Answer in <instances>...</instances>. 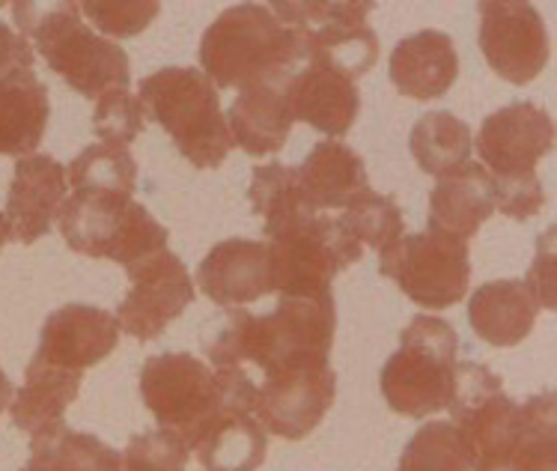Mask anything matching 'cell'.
<instances>
[{
	"instance_id": "obj_1",
	"label": "cell",
	"mask_w": 557,
	"mask_h": 471,
	"mask_svg": "<svg viewBox=\"0 0 557 471\" xmlns=\"http://www.w3.org/2000/svg\"><path fill=\"white\" fill-rule=\"evenodd\" d=\"M447 412L471 448V471H557L555 394L516 402L486 364L459 361Z\"/></svg>"
},
{
	"instance_id": "obj_2",
	"label": "cell",
	"mask_w": 557,
	"mask_h": 471,
	"mask_svg": "<svg viewBox=\"0 0 557 471\" xmlns=\"http://www.w3.org/2000/svg\"><path fill=\"white\" fill-rule=\"evenodd\" d=\"M337 329L331 293L281 296L272 313L233 311L206 337V356L218 368L257 364L265 376L298 368H325Z\"/></svg>"
},
{
	"instance_id": "obj_3",
	"label": "cell",
	"mask_w": 557,
	"mask_h": 471,
	"mask_svg": "<svg viewBox=\"0 0 557 471\" xmlns=\"http://www.w3.org/2000/svg\"><path fill=\"white\" fill-rule=\"evenodd\" d=\"M301 63H308L301 30L281 22L272 7L262 3L230 7L200 39V72L221 90L286 84Z\"/></svg>"
},
{
	"instance_id": "obj_4",
	"label": "cell",
	"mask_w": 557,
	"mask_h": 471,
	"mask_svg": "<svg viewBox=\"0 0 557 471\" xmlns=\"http://www.w3.org/2000/svg\"><path fill=\"white\" fill-rule=\"evenodd\" d=\"M140 397L161 430L191 445L221 409L253 412L257 382L242 368L209 370L191 352H161L144 361Z\"/></svg>"
},
{
	"instance_id": "obj_5",
	"label": "cell",
	"mask_w": 557,
	"mask_h": 471,
	"mask_svg": "<svg viewBox=\"0 0 557 471\" xmlns=\"http://www.w3.org/2000/svg\"><path fill=\"white\" fill-rule=\"evenodd\" d=\"M15 24L48 70L66 80L84 99H102L104 92L128 90L132 63L123 46L96 36L81 18V7L63 3H15Z\"/></svg>"
},
{
	"instance_id": "obj_6",
	"label": "cell",
	"mask_w": 557,
	"mask_h": 471,
	"mask_svg": "<svg viewBox=\"0 0 557 471\" xmlns=\"http://www.w3.org/2000/svg\"><path fill=\"white\" fill-rule=\"evenodd\" d=\"M137 99L149 120H156L176 150L200 171H215L236 147L218 90L194 66H164L140 80Z\"/></svg>"
},
{
	"instance_id": "obj_7",
	"label": "cell",
	"mask_w": 557,
	"mask_h": 471,
	"mask_svg": "<svg viewBox=\"0 0 557 471\" xmlns=\"http://www.w3.org/2000/svg\"><path fill=\"white\" fill-rule=\"evenodd\" d=\"M262 233L269 251V287L277 296L331 293V281L364 253L341 219L313 209L272 221Z\"/></svg>"
},
{
	"instance_id": "obj_8",
	"label": "cell",
	"mask_w": 557,
	"mask_h": 471,
	"mask_svg": "<svg viewBox=\"0 0 557 471\" xmlns=\"http://www.w3.org/2000/svg\"><path fill=\"white\" fill-rule=\"evenodd\" d=\"M58 224L72 251L92 260L108 257L125 272L168 251L171 241L168 227H161L147 207L108 191H72L60 207Z\"/></svg>"
},
{
	"instance_id": "obj_9",
	"label": "cell",
	"mask_w": 557,
	"mask_h": 471,
	"mask_svg": "<svg viewBox=\"0 0 557 471\" xmlns=\"http://www.w3.org/2000/svg\"><path fill=\"white\" fill-rule=\"evenodd\" d=\"M459 337L438 317H414L399 337V349L382 368V394L387 406L406 418L442 412L454 400Z\"/></svg>"
},
{
	"instance_id": "obj_10",
	"label": "cell",
	"mask_w": 557,
	"mask_h": 471,
	"mask_svg": "<svg viewBox=\"0 0 557 471\" xmlns=\"http://www.w3.org/2000/svg\"><path fill=\"white\" fill-rule=\"evenodd\" d=\"M272 12L296 27L308 42V63L341 72L349 80L373 70L379 60V36L367 24L373 3H337V0H319V3H272Z\"/></svg>"
},
{
	"instance_id": "obj_11",
	"label": "cell",
	"mask_w": 557,
	"mask_h": 471,
	"mask_svg": "<svg viewBox=\"0 0 557 471\" xmlns=\"http://www.w3.org/2000/svg\"><path fill=\"white\" fill-rule=\"evenodd\" d=\"M379 272L391 277L414 305L426 311H447L468 293V241L435 231L399 236L379 251Z\"/></svg>"
},
{
	"instance_id": "obj_12",
	"label": "cell",
	"mask_w": 557,
	"mask_h": 471,
	"mask_svg": "<svg viewBox=\"0 0 557 471\" xmlns=\"http://www.w3.org/2000/svg\"><path fill=\"white\" fill-rule=\"evenodd\" d=\"M480 51L498 78L524 87L543 75L552 58L543 15L522 0L480 3Z\"/></svg>"
},
{
	"instance_id": "obj_13",
	"label": "cell",
	"mask_w": 557,
	"mask_h": 471,
	"mask_svg": "<svg viewBox=\"0 0 557 471\" xmlns=\"http://www.w3.org/2000/svg\"><path fill=\"white\" fill-rule=\"evenodd\" d=\"M132 287L125 293L116 311L120 332H128L140 344H149L164 334L173 320H180L185 308L194 301V281L176 253H156L152 260L128 272Z\"/></svg>"
},
{
	"instance_id": "obj_14",
	"label": "cell",
	"mask_w": 557,
	"mask_h": 471,
	"mask_svg": "<svg viewBox=\"0 0 557 471\" xmlns=\"http://www.w3.org/2000/svg\"><path fill=\"white\" fill-rule=\"evenodd\" d=\"M555 147V123L543 104L512 102L483 120L478 152L492 179L536 176V164Z\"/></svg>"
},
{
	"instance_id": "obj_15",
	"label": "cell",
	"mask_w": 557,
	"mask_h": 471,
	"mask_svg": "<svg viewBox=\"0 0 557 471\" xmlns=\"http://www.w3.org/2000/svg\"><path fill=\"white\" fill-rule=\"evenodd\" d=\"M337 400V376L325 368H298L265 376L257 385L253 418L265 433L286 442L310 436Z\"/></svg>"
},
{
	"instance_id": "obj_16",
	"label": "cell",
	"mask_w": 557,
	"mask_h": 471,
	"mask_svg": "<svg viewBox=\"0 0 557 471\" xmlns=\"http://www.w3.org/2000/svg\"><path fill=\"white\" fill-rule=\"evenodd\" d=\"M120 344V322L114 313L92 305H63L42 325L36 356L51 368L84 373L111 356Z\"/></svg>"
},
{
	"instance_id": "obj_17",
	"label": "cell",
	"mask_w": 557,
	"mask_h": 471,
	"mask_svg": "<svg viewBox=\"0 0 557 471\" xmlns=\"http://www.w3.org/2000/svg\"><path fill=\"white\" fill-rule=\"evenodd\" d=\"M69 197L66 168L51 156L34 152L15 161L10 195H7V221L12 239L34 245L46 236L60 215V207Z\"/></svg>"
},
{
	"instance_id": "obj_18",
	"label": "cell",
	"mask_w": 557,
	"mask_h": 471,
	"mask_svg": "<svg viewBox=\"0 0 557 471\" xmlns=\"http://www.w3.org/2000/svg\"><path fill=\"white\" fill-rule=\"evenodd\" d=\"M284 99L293 123L301 120L325 138H343L361 111V92L355 80L313 63L289 75L284 84Z\"/></svg>"
},
{
	"instance_id": "obj_19",
	"label": "cell",
	"mask_w": 557,
	"mask_h": 471,
	"mask_svg": "<svg viewBox=\"0 0 557 471\" xmlns=\"http://www.w3.org/2000/svg\"><path fill=\"white\" fill-rule=\"evenodd\" d=\"M206 299L221 308H239L269 296V251L265 241L224 239L197 265Z\"/></svg>"
},
{
	"instance_id": "obj_20",
	"label": "cell",
	"mask_w": 557,
	"mask_h": 471,
	"mask_svg": "<svg viewBox=\"0 0 557 471\" xmlns=\"http://www.w3.org/2000/svg\"><path fill=\"white\" fill-rule=\"evenodd\" d=\"M387 75L391 84L409 99L418 102L442 99L459 78V54L454 39L442 30H418L406 36L391 51Z\"/></svg>"
},
{
	"instance_id": "obj_21",
	"label": "cell",
	"mask_w": 557,
	"mask_h": 471,
	"mask_svg": "<svg viewBox=\"0 0 557 471\" xmlns=\"http://www.w3.org/2000/svg\"><path fill=\"white\" fill-rule=\"evenodd\" d=\"M492 179L478 161H466L462 168L435 179L430 195V231L468 241L478 236L480 227L492 219Z\"/></svg>"
},
{
	"instance_id": "obj_22",
	"label": "cell",
	"mask_w": 557,
	"mask_h": 471,
	"mask_svg": "<svg viewBox=\"0 0 557 471\" xmlns=\"http://www.w3.org/2000/svg\"><path fill=\"white\" fill-rule=\"evenodd\" d=\"M540 301L524 281H490L468 301V322L483 344L510 349L534 332Z\"/></svg>"
},
{
	"instance_id": "obj_23",
	"label": "cell",
	"mask_w": 557,
	"mask_h": 471,
	"mask_svg": "<svg viewBox=\"0 0 557 471\" xmlns=\"http://www.w3.org/2000/svg\"><path fill=\"white\" fill-rule=\"evenodd\" d=\"M51 116L48 87L34 70L10 72L0 78V156H34Z\"/></svg>"
},
{
	"instance_id": "obj_24",
	"label": "cell",
	"mask_w": 557,
	"mask_h": 471,
	"mask_svg": "<svg viewBox=\"0 0 557 471\" xmlns=\"http://www.w3.org/2000/svg\"><path fill=\"white\" fill-rule=\"evenodd\" d=\"M188 450H197L206 471H257L269 454V433L245 409H221L197 433Z\"/></svg>"
},
{
	"instance_id": "obj_25",
	"label": "cell",
	"mask_w": 557,
	"mask_h": 471,
	"mask_svg": "<svg viewBox=\"0 0 557 471\" xmlns=\"http://www.w3.org/2000/svg\"><path fill=\"white\" fill-rule=\"evenodd\" d=\"M298 188L310 209H343L355 195L370 188L361 156L343 140H319L298 168Z\"/></svg>"
},
{
	"instance_id": "obj_26",
	"label": "cell",
	"mask_w": 557,
	"mask_h": 471,
	"mask_svg": "<svg viewBox=\"0 0 557 471\" xmlns=\"http://www.w3.org/2000/svg\"><path fill=\"white\" fill-rule=\"evenodd\" d=\"M227 126L233 144L253 156L265 159L286 147L293 132V116L286 108L284 84H257L236 96L230 104Z\"/></svg>"
},
{
	"instance_id": "obj_27",
	"label": "cell",
	"mask_w": 557,
	"mask_h": 471,
	"mask_svg": "<svg viewBox=\"0 0 557 471\" xmlns=\"http://www.w3.org/2000/svg\"><path fill=\"white\" fill-rule=\"evenodd\" d=\"M81 376L72 370L51 368L46 361L34 358L24 373V385L12 394L10 412L12 421L24 433H46L51 426L66 424L63 414L81 392Z\"/></svg>"
},
{
	"instance_id": "obj_28",
	"label": "cell",
	"mask_w": 557,
	"mask_h": 471,
	"mask_svg": "<svg viewBox=\"0 0 557 471\" xmlns=\"http://www.w3.org/2000/svg\"><path fill=\"white\" fill-rule=\"evenodd\" d=\"M123 454L90 433L58 424L30 436V460L22 471H120Z\"/></svg>"
},
{
	"instance_id": "obj_29",
	"label": "cell",
	"mask_w": 557,
	"mask_h": 471,
	"mask_svg": "<svg viewBox=\"0 0 557 471\" xmlns=\"http://www.w3.org/2000/svg\"><path fill=\"white\" fill-rule=\"evenodd\" d=\"M471 128L450 111L423 114L409 135V150L418 168L435 179L471 161Z\"/></svg>"
},
{
	"instance_id": "obj_30",
	"label": "cell",
	"mask_w": 557,
	"mask_h": 471,
	"mask_svg": "<svg viewBox=\"0 0 557 471\" xmlns=\"http://www.w3.org/2000/svg\"><path fill=\"white\" fill-rule=\"evenodd\" d=\"M66 179L75 191H108V195H135L137 164L125 147L90 144L66 168Z\"/></svg>"
},
{
	"instance_id": "obj_31",
	"label": "cell",
	"mask_w": 557,
	"mask_h": 471,
	"mask_svg": "<svg viewBox=\"0 0 557 471\" xmlns=\"http://www.w3.org/2000/svg\"><path fill=\"white\" fill-rule=\"evenodd\" d=\"M397 471H471V448L454 421L423 424L409 438Z\"/></svg>"
},
{
	"instance_id": "obj_32",
	"label": "cell",
	"mask_w": 557,
	"mask_h": 471,
	"mask_svg": "<svg viewBox=\"0 0 557 471\" xmlns=\"http://www.w3.org/2000/svg\"><path fill=\"white\" fill-rule=\"evenodd\" d=\"M341 224L352 233V239L361 248H375V251L394 245L406 233V221H403V209L397 207V200L379 195L373 188H364L343 207Z\"/></svg>"
},
{
	"instance_id": "obj_33",
	"label": "cell",
	"mask_w": 557,
	"mask_h": 471,
	"mask_svg": "<svg viewBox=\"0 0 557 471\" xmlns=\"http://www.w3.org/2000/svg\"><path fill=\"white\" fill-rule=\"evenodd\" d=\"M248 200L253 212L265 219V224L284 221L289 215H298V212H308L310 209L305 195H301V188H298L296 168H286V164H277V161L253 168Z\"/></svg>"
},
{
	"instance_id": "obj_34",
	"label": "cell",
	"mask_w": 557,
	"mask_h": 471,
	"mask_svg": "<svg viewBox=\"0 0 557 471\" xmlns=\"http://www.w3.org/2000/svg\"><path fill=\"white\" fill-rule=\"evenodd\" d=\"M147 111L137 96H128L125 90L104 92L96 99V114H92V132L102 138V144L111 147H128L132 140L144 132Z\"/></svg>"
},
{
	"instance_id": "obj_35",
	"label": "cell",
	"mask_w": 557,
	"mask_h": 471,
	"mask_svg": "<svg viewBox=\"0 0 557 471\" xmlns=\"http://www.w3.org/2000/svg\"><path fill=\"white\" fill-rule=\"evenodd\" d=\"M191 450L171 430H147L137 433L123 454L120 471H185Z\"/></svg>"
},
{
	"instance_id": "obj_36",
	"label": "cell",
	"mask_w": 557,
	"mask_h": 471,
	"mask_svg": "<svg viewBox=\"0 0 557 471\" xmlns=\"http://www.w3.org/2000/svg\"><path fill=\"white\" fill-rule=\"evenodd\" d=\"M159 3H84L81 12L90 18L104 36L114 39H128L137 36L147 27L156 15H159Z\"/></svg>"
},
{
	"instance_id": "obj_37",
	"label": "cell",
	"mask_w": 557,
	"mask_h": 471,
	"mask_svg": "<svg viewBox=\"0 0 557 471\" xmlns=\"http://www.w3.org/2000/svg\"><path fill=\"white\" fill-rule=\"evenodd\" d=\"M492 197H495V209H500L512 221L534 219V215H540V209L546 207V191H543L540 176L492 179Z\"/></svg>"
},
{
	"instance_id": "obj_38",
	"label": "cell",
	"mask_w": 557,
	"mask_h": 471,
	"mask_svg": "<svg viewBox=\"0 0 557 471\" xmlns=\"http://www.w3.org/2000/svg\"><path fill=\"white\" fill-rule=\"evenodd\" d=\"M555 236L557 227H548L546 236L536 241V257L531 272H528V289L534 293V299L540 301V308H548L555 311L557 308V296H555V284H557V269H555Z\"/></svg>"
},
{
	"instance_id": "obj_39",
	"label": "cell",
	"mask_w": 557,
	"mask_h": 471,
	"mask_svg": "<svg viewBox=\"0 0 557 471\" xmlns=\"http://www.w3.org/2000/svg\"><path fill=\"white\" fill-rule=\"evenodd\" d=\"M36 60V51L22 34H15L10 24L0 22V78L10 72L30 70Z\"/></svg>"
},
{
	"instance_id": "obj_40",
	"label": "cell",
	"mask_w": 557,
	"mask_h": 471,
	"mask_svg": "<svg viewBox=\"0 0 557 471\" xmlns=\"http://www.w3.org/2000/svg\"><path fill=\"white\" fill-rule=\"evenodd\" d=\"M12 394H15V388H12L10 376H7V373L0 370V414H3V412H7V409H10Z\"/></svg>"
},
{
	"instance_id": "obj_41",
	"label": "cell",
	"mask_w": 557,
	"mask_h": 471,
	"mask_svg": "<svg viewBox=\"0 0 557 471\" xmlns=\"http://www.w3.org/2000/svg\"><path fill=\"white\" fill-rule=\"evenodd\" d=\"M12 239V231H10V221H7V215L0 212V248L7 245V241Z\"/></svg>"
}]
</instances>
